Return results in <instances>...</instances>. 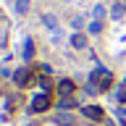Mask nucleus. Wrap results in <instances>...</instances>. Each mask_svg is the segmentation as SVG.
<instances>
[{
    "instance_id": "7ed1b4c3",
    "label": "nucleus",
    "mask_w": 126,
    "mask_h": 126,
    "mask_svg": "<svg viewBox=\"0 0 126 126\" xmlns=\"http://www.w3.org/2000/svg\"><path fill=\"white\" fill-rule=\"evenodd\" d=\"M32 79H39V76H37V74H34L32 68H18V71L13 74V81H16L18 87H26V84L32 81Z\"/></svg>"
},
{
    "instance_id": "423d86ee",
    "label": "nucleus",
    "mask_w": 126,
    "mask_h": 126,
    "mask_svg": "<svg viewBox=\"0 0 126 126\" xmlns=\"http://www.w3.org/2000/svg\"><path fill=\"white\" fill-rule=\"evenodd\" d=\"M81 116L94 118V121H102V110L97 108V105H81Z\"/></svg>"
},
{
    "instance_id": "dca6fc26",
    "label": "nucleus",
    "mask_w": 126,
    "mask_h": 126,
    "mask_svg": "<svg viewBox=\"0 0 126 126\" xmlns=\"http://www.w3.org/2000/svg\"><path fill=\"white\" fill-rule=\"evenodd\" d=\"M66 3H68V0H66Z\"/></svg>"
},
{
    "instance_id": "f257e3e1",
    "label": "nucleus",
    "mask_w": 126,
    "mask_h": 126,
    "mask_svg": "<svg viewBox=\"0 0 126 126\" xmlns=\"http://www.w3.org/2000/svg\"><path fill=\"white\" fill-rule=\"evenodd\" d=\"M113 84V76H110L105 68H94L92 71V87H100V89H108Z\"/></svg>"
},
{
    "instance_id": "39448f33",
    "label": "nucleus",
    "mask_w": 126,
    "mask_h": 126,
    "mask_svg": "<svg viewBox=\"0 0 126 126\" xmlns=\"http://www.w3.org/2000/svg\"><path fill=\"white\" fill-rule=\"evenodd\" d=\"M74 89H76V84H74L71 79H61V81H58V94H61V97L74 94Z\"/></svg>"
},
{
    "instance_id": "6e6552de",
    "label": "nucleus",
    "mask_w": 126,
    "mask_h": 126,
    "mask_svg": "<svg viewBox=\"0 0 126 126\" xmlns=\"http://www.w3.org/2000/svg\"><path fill=\"white\" fill-rule=\"evenodd\" d=\"M55 121H58L61 126H71V124H74V116H71V113H66V110H58Z\"/></svg>"
},
{
    "instance_id": "4468645a",
    "label": "nucleus",
    "mask_w": 126,
    "mask_h": 126,
    "mask_svg": "<svg viewBox=\"0 0 126 126\" xmlns=\"http://www.w3.org/2000/svg\"><path fill=\"white\" fill-rule=\"evenodd\" d=\"M84 24H87V18H84V16H74V21H71V26H74L76 32H81V29H84Z\"/></svg>"
},
{
    "instance_id": "f03ea898",
    "label": "nucleus",
    "mask_w": 126,
    "mask_h": 126,
    "mask_svg": "<svg viewBox=\"0 0 126 126\" xmlns=\"http://www.w3.org/2000/svg\"><path fill=\"white\" fill-rule=\"evenodd\" d=\"M50 105H53V102H50V94H47V92H37L34 97H32V110H37V113L47 110Z\"/></svg>"
},
{
    "instance_id": "9d476101",
    "label": "nucleus",
    "mask_w": 126,
    "mask_h": 126,
    "mask_svg": "<svg viewBox=\"0 0 126 126\" xmlns=\"http://www.w3.org/2000/svg\"><path fill=\"white\" fill-rule=\"evenodd\" d=\"M42 21H45V26H47V29H61V26H58V18H55V13H45V16H42Z\"/></svg>"
},
{
    "instance_id": "1a4fd4ad",
    "label": "nucleus",
    "mask_w": 126,
    "mask_h": 126,
    "mask_svg": "<svg viewBox=\"0 0 126 126\" xmlns=\"http://www.w3.org/2000/svg\"><path fill=\"white\" fill-rule=\"evenodd\" d=\"M34 58V42H32V37H26V42H24V61H32Z\"/></svg>"
},
{
    "instance_id": "2eb2a0df",
    "label": "nucleus",
    "mask_w": 126,
    "mask_h": 126,
    "mask_svg": "<svg viewBox=\"0 0 126 126\" xmlns=\"http://www.w3.org/2000/svg\"><path fill=\"white\" fill-rule=\"evenodd\" d=\"M87 32H89V34H100L102 32V21H92L89 26H87Z\"/></svg>"
},
{
    "instance_id": "0eeeda50",
    "label": "nucleus",
    "mask_w": 126,
    "mask_h": 126,
    "mask_svg": "<svg viewBox=\"0 0 126 126\" xmlns=\"http://www.w3.org/2000/svg\"><path fill=\"white\" fill-rule=\"evenodd\" d=\"M124 16H126V5L124 3H113V5H110V18H113V21H121Z\"/></svg>"
},
{
    "instance_id": "f8f14e48",
    "label": "nucleus",
    "mask_w": 126,
    "mask_h": 126,
    "mask_svg": "<svg viewBox=\"0 0 126 126\" xmlns=\"http://www.w3.org/2000/svg\"><path fill=\"white\" fill-rule=\"evenodd\" d=\"M13 11L18 16H26V11H29V0H16V3H13Z\"/></svg>"
},
{
    "instance_id": "ddd939ff",
    "label": "nucleus",
    "mask_w": 126,
    "mask_h": 126,
    "mask_svg": "<svg viewBox=\"0 0 126 126\" xmlns=\"http://www.w3.org/2000/svg\"><path fill=\"white\" fill-rule=\"evenodd\" d=\"M105 16H108V8H105V5H94L92 8V18H94V21H102Z\"/></svg>"
},
{
    "instance_id": "9b49d317",
    "label": "nucleus",
    "mask_w": 126,
    "mask_h": 126,
    "mask_svg": "<svg viewBox=\"0 0 126 126\" xmlns=\"http://www.w3.org/2000/svg\"><path fill=\"white\" fill-rule=\"evenodd\" d=\"M74 105H76V97H74V94H68V97H58V108H74Z\"/></svg>"
},
{
    "instance_id": "20e7f679",
    "label": "nucleus",
    "mask_w": 126,
    "mask_h": 126,
    "mask_svg": "<svg viewBox=\"0 0 126 126\" xmlns=\"http://www.w3.org/2000/svg\"><path fill=\"white\" fill-rule=\"evenodd\" d=\"M87 45H89V39H87L84 32H74V34H71V47H76V50H84Z\"/></svg>"
}]
</instances>
